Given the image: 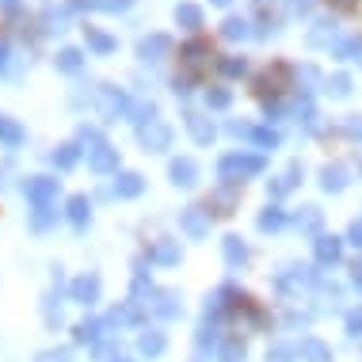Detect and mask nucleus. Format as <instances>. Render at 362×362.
<instances>
[{"instance_id":"obj_1","label":"nucleus","mask_w":362,"mask_h":362,"mask_svg":"<svg viewBox=\"0 0 362 362\" xmlns=\"http://www.w3.org/2000/svg\"><path fill=\"white\" fill-rule=\"evenodd\" d=\"M221 65H225V50H221L218 35H210V31H199V35L183 38L180 50H175V76H180L183 84H191V88L218 84Z\"/></svg>"},{"instance_id":"obj_2","label":"nucleus","mask_w":362,"mask_h":362,"mask_svg":"<svg viewBox=\"0 0 362 362\" xmlns=\"http://www.w3.org/2000/svg\"><path fill=\"white\" fill-rule=\"evenodd\" d=\"M293 88H298V73L282 57H271V62L256 65V73L248 76V95L263 107H275L282 100H290Z\"/></svg>"},{"instance_id":"obj_3","label":"nucleus","mask_w":362,"mask_h":362,"mask_svg":"<svg viewBox=\"0 0 362 362\" xmlns=\"http://www.w3.org/2000/svg\"><path fill=\"white\" fill-rule=\"evenodd\" d=\"M271 305L252 290H233L225 298V328L237 332V336H259L271 328Z\"/></svg>"},{"instance_id":"obj_4","label":"nucleus","mask_w":362,"mask_h":362,"mask_svg":"<svg viewBox=\"0 0 362 362\" xmlns=\"http://www.w3.org/2000/svg\"><path fill=\"white\" fill-rule=\"evenodd\" d=\"M320 4H325L328 12L344 16V19H351V16H358V12H362V0H320Z\"/></svg>"}]
</instances>
